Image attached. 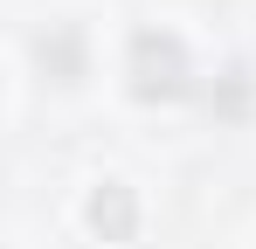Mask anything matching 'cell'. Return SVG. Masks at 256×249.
<instances>
[{"label": "cell", "mask_w": 256, "mask_h": 249, "mask_svg": "<svg viewBox=\"0 0 256 249\" xmlns=\"http://www.w3.org/2000/svg\"><path fill=\"white\" fill-rule=\"evenodd\" d=\"M42 62H56L62 83H76V76H84V42L70 35V28H62V35H48V42H42Z\"/></svg>", "instance_id": "obj_3"}, {"label": "cell", "mask_w": 256, "mask_h": 249, "mask_svg": "<svg viewBox=\"0 0 256 249\" xmlns=\"http://www.w3.org/2000/svg\"><path fill=\"white\" fill-rule=\"evenodd\" d=\"M125 76H132V97H138V104H173V97H187V83H194L187 42L173 35V28H138L132 48H125Z\"/></svg>", "instance_id": "obj_1"}, {"label": "cell", "mask_w": 256, "mask_h": 249, "mask_svg": "<svg viewBox=\"0 0 256 249\" xmlns=\"http://www.w3.org/2000/svg\"><path fill=\"white\" fill-rule=\"evenodd\" d=\"M84 222H90L97 242H132L138 236V194H132L125 180H97L90 201H84Z\"/></svg>", "instance_id": "obj_2"}]
</instances>
